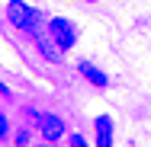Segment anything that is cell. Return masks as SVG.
Returning a JSON list of instances; mask_svg holds the SVG:
<instances>
[{
    "mask_svg": "<svg viewBox=\"0 0 151 147\" xmlns=\"http://www.w3.org/2000/svg\"><path fill=\"white\" fill-rule=\"evenodd\" d=\"M48 35L58 42V45H61V51H64V48H71V45H74V35H77V32H74V26H71L68 19L55 16V19L48 23Z\"/></svg>",
    "mask_w": 151,
    "mask_h": 147,
    "instance_id": "cell-2",
    "label": "cell"
},
{
    "mask_svg": "<svg viewBox=\"0 0 151 147\" xmlns=\"http://www.w3.org/2000/svg\"><path fill=\"white\" fill-rule=\"evenodd\" d=\"M6 16H10V23H13L16 29L39 32V13H35L32 6H26L23 0H10V3H6Z\"/></svg>",
    "mask_w": 151,
    "mask_h": 147,
    "instance_id": "cell-1",
    "label": "cell"
},
{
    "mask_svg": "<svg viewBox=\"0 0 151 147\" xmlns=\"http://www.w3.org/2000/svg\"><path fill=\"white\" fill-rule=\"evenodd\" d=\"M35 38H39V51H42L48 61H58L61 58V45L48 35V32H35Z\"/></svg>",
    "mask_w": 151,
    "mask_h": 147,
    "instance_id": "cell-5",
    "label": "cell"
},
{
    "mask_svg": "<svg viewBox=\"0 0 151 147\" xmlns=\"http://www.w3.org/2000/svg\"><path fill=\"white\" fill-rule=\"evenodd\" d=\"M39 128H42V138H45L48 144H55V141L61 138V134H64V121H61L58 115H42Z\"/></svg>",
    "mask_w": 151,
    "mask_h": 147,
    "instance_id": "cell-3",
    "label": "cell"
},
{
    "mask_svg": "<svg viewBox=\"0 0 151 147\" xmlns=\"http://www.w3.org/2000/svg\"><path fill=\"white\" fill-rule=\"evenodd\" d=\"M42 147H55V144H42Z\"/></svg>",
    "mask_w": 151,
    "mask_h": 147,
    "instance_id": "cell-11",
    "label": "cell"
},
{
    "mask_svg": "<svg viewBox=\"0 0 151 147\" xmlns=\"http://www.w3.org/2000/svg\"><path fill=\"white\" fill-rule=\"evenodd\" d=\"M0 93H3V96H6V93H10V89H6V87H3V83H0Z\"/></svg>",
    "mask_w": 151,
    "mask_h": 147,
    "instance_id": "cell-10",
    "label": "cell"
},
{
    "mask_svg": "<svg viewBox=\"0 0 151 147\" xmlns=\"http://www.w3.org/2000/svg\"><path fill=\"white\" fill-rule=\"evenodd\" d=\"M3 134H6V118L0 115V138H3Z\"/></svg>",
    "mask_w": 151,
    "mask_h": 147,
    "instance_id": "cell-9",
    "label": "cell"
},
{
    "mask_svg": "<svg viewBox=\"0 0 151 147\" xmlns=\"http://www.w3.org/2000/svg\"><path fill=\"white\" fill-rule=\"evenodd\" d=\"M71 147H87V141H84L81 134H71Z\"/></svg>",
    "mask_w": 151,
    "mask_h": 147,
    "instance_id": "cell-8",
    "label": "cell"
},
{
    "mask_svg": "<svg viewBox=\"0 0 151 147\" xmlns=\"http://www.w3.org/2000/svg\"><path fill=\"white\" fill-rule=\"evenodd\" d=\"M77 67H81V74H84L90 83H96V87H106V83H109V80H106V74H103V70H96V67H93V64H87V61H81Z\"/></svg>",
    "mask_w": 151,
    "mask_h": 147,
    "instance_id": "cell-6",
    "label": "cell"
},
{
    "mask_svg": "<svg viewBox=\"0 0 151 147\" xmlns=\"http://www.w3.org/2000/svg\"><path fill=\"white\" fill-rule=\"evenodd\" d=\"M93 128H96V147H113V118L100 115L93 121Z\"/></svg>",
    "mask_w": 151,
    "mask_h": 147,
    "instance_id": "cell-4",
    "label": "cell"
},
{
    "mask_svg": "<svg viewBox=\"0 0 151 147\" xmlns=\"http://www.w3.org/2000/svg\"><path fill=\"white\" fill-rule=\"evenodd\" d=\"M13 144H16V147H26V144H29V131H26V128H19V131H16V141H13Z\"/></svg>",
    "mask_w": 151,
    "mask_h": 147,
    "instance_id": "cell-7",
    "label": "cell"
}]
</instances>
